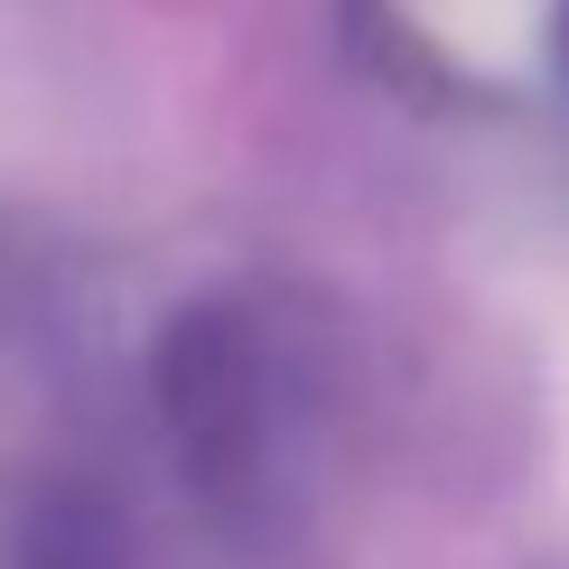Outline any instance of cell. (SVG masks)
<instances>
[{"instance_id": "obj_1", "label": "cell", "mask_w": 569, "mask_h": 569, "mask_svg": "<svg viewBox=\"0 0 569 569\" xmlns=\"http://www.w3.org/2000/svg\"><path fill=\"white\" fill-rule=\"evenodd\" d=\"M551 10L560 0H401V19H411L448 66H467V76H486V84H523L541 66Z\"/></svg>"}]
</instances>
